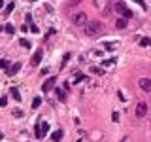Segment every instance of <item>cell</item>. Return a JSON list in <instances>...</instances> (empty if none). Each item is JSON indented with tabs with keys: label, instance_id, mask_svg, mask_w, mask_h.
<instances>
[{
	"label": "cell",
	"instance_id": "7c38bea8",
	"mask_svg": "<svg viewBox=\"0 0 151 142\" xmlns=\"http://www.w3.org/2000/svg\"><path fill=\"white\" fill-rule=\"evenodd\" d=\"M115 27H117V28H127V19H125V17H119L117 21H115Z\"/></svg>",
	"mask_w": 151,
	"mask_h": 142
},
{
	"label": "cell",
	"instance_id": "8fae6325",
	"mask_svg": "<svg viewBox=\"0 0 151 142\" xmlns=\"http://www.w3.org/2000/svg\"><path fill=\"white\" fill-rule=\"evenodd\" d=\"M9 93H11V97H13V99H15V101H17V102H21V93H19V89H17V87H11V89H9Z\"/></svg>",
	"mask_w": 151,
	"mask_h": 142
},
{
	"label": "cell",
	"instance_id": "4316f807",
	"mask_svg": "<svg viewBox=\"0 0 151 142\" xmlns=\"http://www.w3.org/2000/svg\"><path fill=\"white\" fill-rule=\"evenodd\" d=\"M81 0H70V4H68V8H72V6H76V4H79Z\"/></svg>",
	"mask_w": 151,
	"mask_h": 142
},
{
	"label": "cell",
	"instance_id": "7a4b0ae2",
	"mask_svg": "<svg viewBox=\"0 0 151 142\" xmlns=\"http://www.w3.org/2000/svg\"><path fill=\"white\" fill-rule=\"evenodd\" d=\"M72 21H74V25H76V27H87V23H89L87 14H85V11H78V14H74Z\"/></svg>",
	"mask_w": 151,
	"mask_h": 142
},
{
	"label": "cell",
	"instance_id": "277c9868",
	"mask_svg": "<svg viewBox=\"0 0 151 142\" xmlns=\"http://www.w3.org/2000/svg\"><path fill=\"white\" fill-rule=\"evenodd\" d=\"M115 9H117L119 14H123V17H125V19H130V17L134 15L132 11H130V9H128L125 4H121V2H117V4H115Z\"/></svg>",
	"mask_w": 151,
	"mask_h": 142
},
{
	"label": "cell",
	"instance_id": "3957f363",
	"mask_svg": "<svg viewBox=\"0 0 151 142\" xmlns=\"http://www.w3.org/2000/svg\"><path fill=\"white\" fill-rule=\"evenodd\" d=\"M46 133H49V123L47 121H38L36 123V138H44Z\"/></svg>",
	"mask_w": 151,
	"mask_h": 142
},
{
	"label": "cell",
	"instance_id": "9a60e30c",
	"mask_svg": "<svg viewBox=\"0 0 151 142\" xmlns=\"http://www.w3.org/2000/svg\"><path fill=\"white\" fill-rule=\"evenodd\" d=\"M91 72H95L96 76H102V74H104V68H100V66H91Z\"/></svg>",
	"mask_w": 151,
	"mask_h": 142
},
{
	"label": "cell",
	"instance_id": "d4e9b609",
	"mask_svg": "<svg viewBox=\"0 0 151 142\" xmlns=\"http://www.w3.org/2000/svg\"><path fill=\"white\" fill-rule=\"evenodd\" d=\"M134 2H136V4L140 6V8H144V9L147 8V6H146V2H144V0H134Z\"/></svg>",
	"mask_w": 151,
	"mask_h": 142
},
{
	"label": "cell",
	"instance_id": "7402d4cb",
	"mask_svg": "<svg viewBox=\"0 0 151 142\" xmlns=\"http://www.w3.org/2000/svg\"><path fill=\"white\" fill-rule=\"evenodd\" d=\"M0 64H2V68H4L6 72H8V68H9V63H8V61L4 59V61H2V63H0Z\"/></svg>",
	"mask_w": 151,
	"mask_h": 142
},
{
	"label": "cell",
	"instance_id": "484cf974",
	"mask_svg": "<svg viewBox=\"0 0 151 142\" xmlns=\"http://www.w3.org/2000/svg\"><path fill=\"white\" fill-rule=\"evenodd\" d=\"M6 104H8V97H2V99H0V106H6Z\"/></svg>",
	"mask_w": 151,
	"mask_h": 142
},
{
	"label": "cell",
	"instance_id": "2e32d148",
	"mask_svg": "<svg viewBox=\"0 0 151 142\" xmlns=\"http://www.w3.org/2000/svg\"><path fill=\"white\" fill-rule=\"evenodd\" d=\"M140 46L142 47H147V46H151V38H142V40H140Z\"/></svg>",
	"mask_w": 151,
	"mask_h": 142
},
{
	"label": "cell",
	"instance_id": "cb8c5ba5",
	"mask_svg": "<svg viewBox=\"0 0 151 142\" xmlns=\"http://www.w3.org/2000/svg\"><path fill=\"white\" fill-rule=\"evenodd\" d=\"M57 95H59V99H60V101H64V99H66L64 91H60V89H57Z\"/></svg>",
	"mask_w": 151,
	"mask_h": 142
},
{
	"label": "cell",
	"instance_id": "9c48e42d",
	"mask_svg": "<svg viewBox=\"0 0 151 142\" xmlns=\"http://www.w3.org/2000/svg\"><path fill=\"white\" fill-rule=\"evenodd\" d=\"M21 66H23L21 63H13V64L8 68V72H6V74H8V76H13V74H17L19 70H21Z\"/></svg>",
	"mask_w": 151,
	"mask_h": 142
},
{
	"label": "cell",
	"instance_id": "8992f818",
	"mask_svg": "<svg viewBox=\"0 0 151 142\" xmlns=\"http://www.w3.org/2000/svg\"><path fill=\"white\" fill-rule=\"evenodd\" d=\"M42 57H44V49H36V51H34V55H32L30 64H32V66H38V64L42 63Z\"/></svg>",
	"mask_w": 151,
	"mask_h": 142
},
{
	"label": "cell",
	"instance_id": "83f0119b",
	"mask_svg": "<svg viewBox=\"0 0 151 142\" xmlns=\"http://www.w3.org/2000/svg\"><path fill=\"white\" fill-rule=\"evenodd\" d=\"M111 119H113V121H119V114H117V112H113V114H111Z\"/></svg>",
	"mask_w": 151,
	"mask_h": 142
},
{
	"label": "cell",
	"instance_id": "52a82bcc",
	"mask_svg": "<svg viewBox=\"0 0 151 142\" xmlns=\"http://www.w3.org/2000/svg\"><path fill=\"white\" fill-rule=\"evenodd\" d=\"M147 114V102H138L136 104V118H144Z\"/></svg>",
	"mask_w": 151,
	"mask_h": 142
},
{
	"label": "cell",
	"instance_id": "44dd1931",
	"mask_svg": "<svg viewBox=\"0 0 151 142\" xmlns=\"http://www.w3.org/2000/svg\"><path fill=\"white\" fill-rule=\"evenodd\" d=\"M13 116H15V118H21V116H23V110H21V108H15V110H13Z\"/></svg>",
	"mask_w": 151,
	"mask_h": 142
},
{
	"label": "cell",
	"instance_id": "ba28073f",
	"mask_svg": "<svg viewBox=\"0 0 151 142\" xmlns=\"http://www.w3.org/2000/svg\"><path fill=\"white\" fill-rule=\"evenodd\" d=\"M138 85L142 87L144 91H147V93L151 91V80L149 78H140V80H138Z\"/></svg>",
	"mask_w": 151,
	"mask_h": 142
},
{
	"label": "cell",
	"instance_id": "603a6c76",
	"mask_svg": "<svg viewBox=\"0 0 151 142\" xmlns=\"http://www.w3.org/2000/svg\"><path fill=\"white\" fill-rule=\"evenodd\" d=\"M19 42H21V46H23V47H30V44H28V40H25V38H21Z\"/></svg>",
	"mask_w": 151,
	"mask_h": 142
},
{
	"label": "cell",
	"instance_id": "5b68a950",
	"mask_svg": "<svg viewBox=\"0 0 151 142\" xmlns=\"http://www.w3.org/2000/svg\"><path fill=\"white\" fill-rule=\"evenodd\" d=\"M55 83H57V76H51V78H47L46 82H44V85H42V91H44V93L51 91V89L55 87Z\"/></svg>",
	"mask_w": 151,
	"mask_h": 142
},
{
	"label": "cell",
	"instance_id": "4fadbf2b",
	"mask_svg": "<svg viewBox=\"0 0 151 142\" xmlns=\"http://www.w3.org/2000/svg\"><path fill=\"white\" fill-rule=\"evenodd\" d=\"M115 61H117L115 57H111V59H104V61H102V66L106 68V66H110V64H115Z\"/></svg>",
	"mask_w": 151,
	"mask_h": 142
},
{
	"label": "cell",
	"instance_id": "6da1fadb",
	"mask_svg": "<svg viewBox=\"0 0 151 142\" xmlns=\"http://www.w3.org/2000/svg\"><path fill=\"white\" fill-rule=\"evenodd\" d=\"M100 32H102L100 21H91V23H87V27H85V34H87V36H96V34H100Z\"/></svg>",
	"mask_w": 151,
	"mask_h": 142
},
{
	"label": "cell",
	"instance_id": "d6986e66",
	"mask_svg": "<svg viewBox=\"0 0 151 142\" xmlns=\"http://www.w3.org/2000/svg\"><path fill=\"white\" fill-rule=\"evenodd\" d=\"M70 57H72V55H70V53H66V55H64V59H62V63H60V68H62L64 64H66V63H68V61H70Z\"/></svg>",
	"mask_w": 151,
	"mask_h": 142
},
{
	"label": "cell",
	"instance_id": "30bf717a",
	"mask_svg": "<svg viewBox=\"0 0 151 142\" xmlns=\"http://www.w3.org/2000/svg\"><path fill=\"white\" fill-rule=\"evenodd\" d=\"M62 137H64L62 129H57V131H53V135H51V140H53V142H59Z\"/></svg>",
	"mask_w": 151,
	"mask_h": 142
},
{
	"label": "cell",
	"instance_id": "5bb4252c",
	"mask_svg": "<svg viewBox=\"0 0 151 142\" xmlns=\"http://www.w3.org/2000/svg\"><path fill=\"white\" fill-rule=\"evenodd\" d=\"M13 8H15V4H13V2H9V4L6 6V9H4V15H9L11 11H13Z\"/></svg>",
	"mask_w": 151,
	"mask_h": 142
},
{
	"label": "cell",
	"instance_id": "e0dca14e",
	"mask_svg": "<svg viewBox=\"0 0 151 142\" xmlns=\"http://www.w3.org/2000/svg\"><path fill=\"white\" fill-rule=\"evenodd\" d=\"M83 80H85L83 74H76V76H74V83H79V82H83Z\"/></svg>",
	"mask_w": 151,
	"mask_h": 142
},
{
	"label": "cell",
	"instance_id": "ffe728a7",
	"mask_svg": "<svg viewBox=\"0 0 151 142\" xmlns=\"http://www.w3.org/2000/svg\"><path fill=\"white\" fill-rule=\"evenodd\" d=\"M6 32H8V34H13V32H15L13 25H6Z\"/></svg>",
	"mask_w": 151,
	"mask_h": 142
},
{
	"label": "cell",
	"instance_id": "ac0fdd59",
	"mask_svg": "<svg viewBox=\"0 0 151 142\" xmlns=\"http://www.w3.org/2000/svg\"><path fill=\"white\" fill-rule=\"evenodd\" d=\"M40 104H42V99H40V97H36V99L32 101V108H38Z\"/></svg>",
	"mask_w": 151,
	"mask_h": 142
}]
</instances>
